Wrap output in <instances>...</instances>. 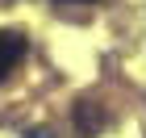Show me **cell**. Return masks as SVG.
I'll use <instances>...</instances> for the list:
<instances>
[{"label": "cell", "mask_w": 146, "mask_h": 138, "mask_svg": "<svg viewBox=\"0 0 146 138\" xmlns=\"http://www.w3.org/2000/svg\"><path fill=\"white\" fill-rule=\"evenodd\" d=\"M104 126H109V113H104L96 101H79L75 105V130H79V138H92Z\"/></svg>", "instance_id": "cell-2"}, {"label": "cell", "mask_w": 146, "mask_h": 138, "mask_svg": "<svg viewBox=\"0 0 146 138\" xmlns=\"http://www.w3.org/2000/svg\"><path fill=\"white\" fill-rule=\"evenodd\" d=\"M67 4H92V0H67Z\"/></svg>", "instance_id": "cell-3"}, {"label": "cell", "mask_w": 146, "mask_h": 138, "mask_svg": "<svg viewBox=\"0 0 146 138\" xmlns=\"http://www.w3.org/2000/svg\"><path fill=\"white\" fill-rule=\"evenodd\" d=\"M21 59H25V34H17V29H0V80H4Z\"/></svg>", "instance_id": "cell-1"}]
</instances>
